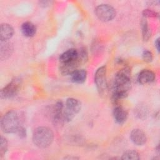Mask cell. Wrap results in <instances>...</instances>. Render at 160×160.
Here are the masks:
<instances>
[{
  "instance_id": "6da1fadb",
  "label": "cell",
  "mask_w": 160,
  "mask_h": 160,
  "mask_svg": "<svg viewBox=\"0 0 160 160\" xmlns=\"http://www.w3.org/2000/svg\"><path fill=\"white\" fill-rule=\"evenodd\" d=\"M131 88V69L124 67L120 69L116 74L114 82V91L112 101L117 105L118 101L125 98Z\"/></svg>"
},
{
  "instance_id": "7a4b0ae2",
  "label": "cell",
  "mask_w": 160,
  "mask_h": 160,
  "mask_svg": "<svg viewBox=\"0 0 160 160\" xmlns=\"http://www.w3.org/2000/svg\"><path fill=\"white\" fill-rule=\"evenodd\" d=\"M54 139L52 131L44 126L36 128L32 134V142L39 148H46L49 146Z\"/></svg>"
},
{
  "instance_id": "3957f363",
  "label": "cell",
  "mask_w": 160,
  "mask_h": 160,
  "mask_svg": "<svg viewBox=\"0 0 160 160\" xmlns=\"http://www.w3.org/2000/svg\"><path fill=\"white\" fill-rule=\"evenodd\" d=\"M19 127L18 116L14 111L6 112L1 120V128L4 133L16 132Z\"/></svg>"
},
{
  "instance_id": "277c9868",
  "label": "cell",
  "mask_w": 160,
  "mask_h": 160,
  "mask_svg": "<svg viewBox=\"0 0 160 160\" xmlns=\"http://www.w3.org/2000/svg\"><path fill=\"white\" fill-rule=\"evenodd\" d=\"M81 102L76 99L68 98L66 102V106L63 109V119L64 121H71L81 109Z\"/></svg>"
},
{
  "instance_id": "5b68a950",
  "label": "cell",
  "mask_w": 160,
  "mask_h": 160,
  "mask_svg": "<svg viewBox=\"0 0 160 160\" xmlns=\"http://www.w3.org/2000/svg\"><path fill=\"white\" fill-rule=\"evenodd\" d=\"M95 14L100 21L108 22L113 19L116 16V11L111 6L102 4L96 7Z\"/></svg>"
},
{
  "instance_id": "8992f818",
  "label": "cell",
  "mask_w": 160,
  "mask_h": 160,
  "mask_svg": "<svg viewBox=\"0 0 160 160\" xmlns=\"http://www.w3.org/2000/svg\"><path fill=\"white\" fill-rule=\"evenodd\" d=\"M21 86V80L15 78L1 90V99H11L18 93Z\"/></svg>"
},
{
  "instance_id": "52a82bcc",
  "label": "cell",
  "mask_w": 160,
  "mask_h": 160,
  "mask_svg": "<svg viewBox=\"0 0 160 160\" xmlns=\"http://www.w3.org/2000/svg\"><path fill=\"white\" fill-rule=\"evenodd\" d=\"M82 62H84V60L79 53L78 58L66 62L60 63V72L62 75H71L74 71L78 70V68Z\"/></svg>"
},
{
  "instance_id": "ba28073f",
  "label": "cell",
  "mask_w": 160,
  "mask_h": 160,
  "mask_svg": "<svg viewBox=\"0 0 160 160\" xmlns=\"http://www.w3.org/2000/svg\"><path fill=\"white\" fill-rule=\"evenodd\" d=\"M94 81L99 94H102L106 89V68L105 66L98 69L94 76Z\"/></svg>"
},
{
  "instance_id": "9c48e42d",
  "label": "cell",
  "mask_w": 160,
  "mask_h": 160,
  "mask_svg": "<svg viewBox=\"0 0 160 160\" xmlns=\"http://www.w3.org/2000/svg\"><path fill=\"white\" fill-rule=\"evenodd\" d=\"M63 109L64 104L61 101H58L53 109L52 121L54 125H61L63 122Z\"/></svg>"
},
{
  "instance_id": "30bf717a",
  "label": "cell",
  "mask_w": 160,
  "mask_h": 160,
  "mask_svg": "<svg viewBox=\"0 0 160 160\" xmlns=\"http://www.w3.org/2000/svg\"><path fill=\"white\" fill-rule=\"evenodd\" d=\"M130 138L132 142L137 146H142L147 141L146 134L139 129H133L131 132Z\"/></svg>"
},
{
  "instance_id": "8fae6325",
  "label": "cell",
  "mask_w": 160,
  "mask_h": 160,
  "mask_svg": "<svg viewBox=\"0 0 160 160\" xmlns=\"http://www.w3.org/2000/svg\"><path fill=\"white\" fill-rule=\"evenodd\" d=\"M154 79L155 74L149 69H143L139 72L138 76V81L141 84L151 83L153 82Z\"/></svg>"
},
{
  "instance_id": "7c38bea8",
  "label": "cell",
  "mask_w": 160,
  "mask_h": 160,
  "mask_svg": "<svg viewBox=\"0 0 160 160\" xmlns=\"http://www.w3.org/2000/svg\"><path fill=\"white\" fill-rule=\"evenodd\" d=\"M113 116L117 123L122 124L128 118V112L122 106L117 105L113 110Z\"/></svg>"
},
{
  "instance_id": "4fadbf2b",
  "label": "cell",
  "mask_w": 160,
  "mask_h": 160,
  "mask_svg": "<svg viewBox=\"0 0 160 160\" xmlns=\"http://www.w3.org/2000/svg\"><path fill=\"white\" fill-rule=\"evenodd\" d=\"M14 34L13 28L7 23H3L1 25L0 39L1 41H8Z\"/></svg>"
},
{
  "instance_id": "5bb4252c",
  "label": "cell",
  "mask_w": 160,
  "mask_h": 160,
  "mask_svg": "<svg viewBox=\"0 0 160 160\" xmlns=\"http://www.w3.org/2000/svg\"><path fill=\"white\" fill-rule=\"evenodd\" d=\"M79 57V51L75 49H69L64 52L59 56L60 63L66 62L74 60Z\"/></svg>"
},
{
  "instance_id": "9a60e30c",
  "label": "cell",
  "mask_w": 160,
  "mask_h": 160,
  "mask_svg": "<svg viewBox=\"0 0 160 160\" xmlns=\"http://www.w3.org/2000/svg\"><path fill=\"white\" fill-rule=\"evenodd\" d=\"M13 47L12 44L8 41H1L0 55L2 60L6 59L12 54Z\"/></svg>"
},
{
  "instance_id": "2e32d148",
  "label": "cell",
  "mask_w": 160,
  "mask_h": 160,
  "mask_svg": "<svg viewBox=\"0 0 160 160\" xmlns=\"http://www.w3.org/2000/svg\"><path fill=\"white\" fill-rule=\"evenodd\" d=\"M21 32L26 37H32L36 32V28L31 22H25L21 25Z\"/></svg>"
},
{
  "instance_id": "e0dca14e",
  "label": "cell",
  "mask_w": 160,
  "mask_h": 160,
  "mask_svg": "<svg viewBox=\"0 0 160 160\" xmlns=\"http://www.w3.org/2000/svg\"><path fill=\"white\" fill-rule=\"evenodd\" d=\"M87 77L86 71L84 69H78L71 74V80L73 82L82 84L85 82Z\"/></svg>"
},
{
  "instance_id": "ac0fdd59",
  "label": "cell",
  "mask_w": 160,
  "mask_h": 160,
  "mask_svg": "<svg viewBox=\"0 0 160 160\" xmlns=\"http://www.w3.org/2000/svg\"><path fill=\"white\" fill-rule=\"evenodd\" d=\"M141 29H142V39L144 41H147L149 40L151 36V31L148 26V24L146 18H142L141 21Z\"/></svg>"
},
{
  "instance_id": "d6986e66",
  "label": "cell",
  "mask_w": 160,
  "mask_h": 160,
  "mask_svg": "<svg viewBox=\"0 0 160 160\" xmlns=\"http://www.w3.org/2000/svg\"><path fill=\"white\" fill-rule=\"evenodd\" d=\"M122 159H132V160H138L140 159L139 153L133 149H129L126 151L122 155Z\"/></svg>"
},
{
  "instance_id": "ffe728a7",
  "label": "cell",
  "mask_w": 160,
  "mask_h": 160,
  "mask_svg": "<svg viewBox=\"0 0 160 160\" xmlns=\"http://www.w3.org/2000/svg\"><path fill=\"white\" fill-rule=\"evenodd\" d=\"M8 149V141L6 139L2 136L1 137V143H0V155L2 156Z\"/></svg>"
},
{
  "instance_id": "44dd1931",
  "label": "cell",
  "mask_w": 160,
  "mask_h": 160,
  "mask_svg": "<svg viewBox=\"0 0 160 160\" xmlns=\"http://www.w3.org/2000/svg\"><path fill=\"white\" fill-rule=\"evenodd\" d=\"M142 59L146 62H150L152 61L153 56L151 51L148 50H144L142 54Z\"/></svg>"
},
{
  "instance_id": "7402d4cb",
  "label": "cell",
  "mask_w": 160,
  "mask_h": 160,
  "mask_svg": "<svg viewBox=\"0 0 160 160\" xmlns=\"http://www.w3.org/2000/svg\"><path fill=\"white\" fill-rule=\"evenodd\" d=\"M136 114L141 119L145 118L147 115V109L144 106H141L138 108L136 110Z\"/></svg>"
},
{
  "instance_id": "603a6c76",
  "label": "cell",
  "mask_w": 160,
  "mask_h": 160,
  "mask_svg": "<svg viewBox=\"0 0 160 160\" xmlns=\"http://www.w3.org/2000/svg\"><path fill=\"white\" fill-rule=\"evenodd\" d=\"M144 18L146 17H158V13L155 11H153L151 9H144L142 12Z\"/></svg>"
},
{
  "instance_id": "cb8c5ba5",
  "label": "cell",
  "mask_w": 160,
  "mask_h": 160,
  "mask_svg": "<svg viewBox=\"0 0 160 160\" xmlns=\"http://www.w3.org/2000/svg\"><path fill=\"white\" fill-rule=\"evenodd\" d=\"M16 133H18V136L20 137V138H24L26 137V129L22 128V127H19L18 129L16 131Z\"/></svg>"
},
{
  "instance_id": "d4e9b609",
  "label": "cell",
  "mask_w": 160,
  "mask_h": 160,
  "mask_svg": "<svg viewBox=\"0 0 160 160\" xmlns=\"http://www.w3.org/2000/svg\"><path fill=\"white\" fill-rule=\"evenodd\" d=\"M154 44H155V47L156 48L158 51H159V38H158L156 40V41L154 42Z\"/></svg>"
},
{
  "instance_id": "484cf974",
  "label": "cell",
  "mask_w": 160,
  "mask_h": 160,
  "mask_svg": "<svg viewBox=\"0 0 160 160\" xmlns=\"http://www.w3.org/2000/svg\"><path fill=\"white\" fill-rule=\"evenodd\" d=\"M65 159H78V158H76V157H66V158H64Z\"/></svg>"
}]
</instances>
